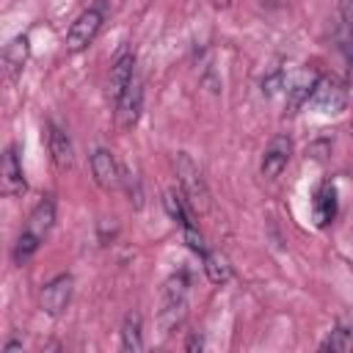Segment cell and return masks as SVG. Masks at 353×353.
<instances>
[{
  "label": "cell",
  "instance_id": "6da1fadb",
  "mask_svg": "<svg viewBox=\"0 0 353 353\" xmlns=\"http://www.w3.org/2000/svg\"><path fill=\"white\" fill-rule=\"evenodd\" d=\"M105 0H99V3H94V6H88L72 25H69V30H66V52H83V50H88L91 44H94V39H97V33L102 30V22H105Z\"/></svg>",
  "mask_w": 353,
  "mask_h": 353
},
{
  "label": "cell",
  "instance_id": "7a4b0ae2",
  "mask_svg": "<svg viewBox=\"0 0 353 353\" xmlns=\"http://www.w3.org/2000/svg\"><path fill=\"white\" fill-rule=\"evenodd\" d=\"M176 179H179V190L185 193L188 204L193 207L196 215L210 212V190L201 179L199 165L190 160V154H179L176 157Z\"/></svg>",
  "mask_w": 353,
  "mask_h": 353
},
{
  "label": "cell",
  "instance_id": "3957f363",
  "mask_svg": "<svg viewBox=\"0 0 353 353\" xmlns=\"http://www.w3.org/2000/svg\"><path fill=\"white\" fill-rule=\"evenodd\" d=\"M185 295H188V276L174 273L163 287V309H160V325L168 334L185 314Z\"/></svg>",
  "mask_w": 353,
  "mask_h": 353
},
{
  "label": "cell",
  "instance_id": "277c9868",
  "mask_svg": "<svg viewBox=\"0 0 353 353\" xmlns=\"http://www.w3.org/2000/svg\"><path fill=\"white\" fill-rule=\"evenodd\" d=\"M306 105H312V108L320 110V113H331V116H334V113H342V110L347 108V91L339 85L336 77L320 74Z\"/></svg>",
  "mask_w": 353,
  "mask_h": 353
},
{
  "label": "cell",
  "instance_id": "5b68a950",
  "mask_svg": "<svg viewBox=\"0 0 353 353\" xmlns=\"http://www.w3.org/2000/svg\"><path fill=\"white\" fill-rule=\"evenodd\" d=\"M72 287H74V279H72L69 273H61V276L50 279V281L41 287V292H39L41 309H44L50 317H61L63 309H66L69 301H72Z\"/></svg>",
  "mask_w": 353,
  "mask_h": 353
},
{
  "label": "cell",
  "instance_id": "8992f818",
  "mask_svg": "<svg viewBox=\"0 0 353 353\" xmlns=\"http://www.w3.org/2000/svg\"><path fill=\"white\" fill-rule=\"evenodd\" d=\"M141 110H143V85H141L138 77H132L130 85L116 99V124H119V130H132L141 119Z\"/></svg>",
  "mask_w": 353,
  "mask_h": 353
},
{
  "label": "cell",
  "instance_id": "52a82bcc",
  "mask_svg": "<svg viewBox=\"0 0 353 353\" xmlns=\"http://www.w3.org/2000/svg\"><path fill=\"white\" fill-rule=\"evenodd\" d=\"M290 157H292V141H290V135H273L270 143L262 152V163H259L262 176H268V179L281 176V171L287 168Z\"/></svg>",
  "mask_w": 353,
  "mask_h": 353
},
{
  "label": "cell",
  "instance_id": "ba28073f",
  "mask_svg": "<svg viewBox=\"0 0 353 353\" xmlns=\"http://www.w3.org/2000/svg\"><path fill=\"white\" fill-rule=\"evenodd\" d=\"M25 188H28V182H25V174H22V163H19L17 146H6L3 165H0V190H3V196L14 199V196H22Z\"/></svg>",
  "mask_w": 353,
  "mask_h": 353
},
{
  "label": "cell",
  "instance_id": "9c48e42d",
  "mask_svg": "<svg viewBox=\"0 0 353 353\" xmlns=\"http://www.w3.org/2000/svg\"><path fill=\"white\" fill-rule=\"evenodd\" d=\"M91 174H94V182L105 190H113L124 182V171L119 168L116 157L110 149H97L91 154Z\"/></svg>",
  "mask_w": 353,
  "mask_h": 353
},
{
  "label": "cell",
  "instance_id": "30bf717a",
  "mask_svg": "<svg viewBox=\"0 0 353 353\" xmlns=\"http://www.w3.org/2000/svg\"><path fill=\"white\" fill-rule=\"evenodd\" d=\"M312 218L323 229L336 218V185L331 179H323L312 196Z\"/></svg>",
  "mask_w": 353,
  "mask_h": 353
},
{
  "label": "cell",
  "instance_id": "8fae6325",
  "mask_svg": "<svg viewBox=\"0 0 353 353\" xmlns=\"http://www.w3.org/2000/svg\"><path fill=\"white\" fill-rule=\"evenodd\" d=\"M28 58H30V39H28L25 33H19V36H14V39L3 47V66H6L8 80H17V77L22 74Z\"/></svg>",
  "mask_w": 353,
  "mask_h": 353
},
{
  "label": "cell",
  "instance_id": "7c38bea8",
  "mask_svg": "<svg viewBox=\"0 0 353 353\" xmlns=\"http://www.w3.org/2000/svg\"><path fill=\"white\" fill-rule=\"evenodd\" d=\"M47 146H50L52 163H55L61 171L72 168V163H74V149H72V141H69L66 130H61L58 124H47Z\"/></svg>",
  "mask_w": 353,
  "mask_h": 353
},
{
  "label": "cell",
  "instance_id": "4fadbf2b",
  "mask_svg": "<svg viewBox=\"0 0 353 353\" xmlns=\"http://www.w3.org/2000/svg\"><path fill=\"white\" fill-rule=\"evenodd\" d=\"M132 77H135V58L130 50H121L110 63V97H113V102L121 97V91L130 85Z\"/></svg>",
  "mask_w": 353,
  "mask_h": 353
},
{
  "label": "cell",
  "instance_id": "5bb4252c",
  "mask_svg": "<svg viewBox=\"0 0 353 353\" xmlns=\"http://www.w3.org/2000/svg\"><path fill=\"white\" fill-rule=\"evenodd\" d=\"M163 207H165V212L171 215V221H176L182 229H188V226H193V207L188 204V199H185V193L179 190V188H168L165 193H163Z\"/></svg>",
  "mask_w": 353,
  "mask_h": 353
},
{
  "label": "cell",
  "instance_id": "9a60e30c",
  "mask_svg": "<svg viewBox=\"0 0 353 353\" xmlns=\"http://www.w3.org/2000/svg\"><path fill=\"white\" fill-rule=\"evenodd\" d=\"M52 223H55V201H52L50 196H44V199L33 207V212L28 215V226H25V229H30L33 234H39V237L44 240V234L52 229Z\"/></svg>",
  "mask_w": 353,
  "mask_h": 353
},
{
  "label": "cell",
  "instance_id": "2e32d148",
  "mask_svg": "<svg viewBox=\"0 0 353 353\" xmlns=\"http://www.w3.org/2000/svg\"><path fill=\"white\" fill-rule=\"evenodd\" d=\"M317 72H301L298 74V80L287 88V108H290V113H295L301 105H306L309 102V97H312V91H314V83H317Z\"/></svg>",
  "mask_w": 353,
  "mask_h": 353
},
{
  "label": "cell",
  "instance_id": "e0dca14e",
  "mask_svg": "<svg viewBox=\"0 0 353 353\" xmlns=\"http://www.w3.org/2000/svg\"><path fill=\"white\" fill-rule=\"evenodd\" d=\"M201 262H204V273L212 284H226L232 279V265L221 251H204Z\"/></svg>",
  "mask_w": 353,
  "mask_h": 353
},
{
  "label": "cell",
  "instance_id": "ac0fdd59",
  "mask_svg": "<svg viewBox=\"0 0 353 353\" xmlns=\"http://www.w3.org/2000/svg\"><path fill=\"white\" fill-rule=\"evenodd\" d=\"M121 347L124 350H143V331H141V314L138 312H130L124 317V325H121Z\"/></svg>",
  "mask_w": 353,
  "mask_h": 353
},
{
  "label": "cell",
  "instance_id": "d6986e66",
  "mask_svg": "<svg viewBox=\"0 0 353 353\" xmlns=\"http://www.w3.org/2000/svg\"><path fill=\"white\" fill-rule=\"evenodd\" d=\"M39 245H41V237L33 234L30 229H25V232L17 237V243H14V262H17V265H25V262L39 251Z\"/></svg>",
  "mask_w": 353,
  "mask_h": 353
},
{
  "label": "cell",
  "instance_id": "ffe728a7",
  "mask_svg": "<svg viewBox=\"0 0 353 353\" xmlns=\"http://www.w3.org/2000/svg\"><path fill=\"white\" fill-rule=\"evenodd\" d=\"M320 350H331V353H345V350H353V328H345V325H336L320 345Z\"/></svg>",
  "mask_w": 353,
  "mask_h": 353
},
{
  "label": "cell",
  "instance_id": "44dd1931",
  "mask_svg": "<svg viewBox=\"0 0 353 353\" xmlns=\"http://www.w3.org/2000/svg\"><path fill=\"white\" fill-rule=\"evenodd\" d=\"M339 14L347 28H353V0H339Z\"/></svg>",
  "mask_w": 353,
  "mask_h": 353
},
{
  "label": "cell",
  "instance_id": "7402d4cb",
  "mask_svg": "<svg viewBox=\"0 0 353 353\" xmlns=\"http://www.w3.org/2000/svg\"><path fill=\"white\" fill-rule=\"evenodd\" d=\"M17 347H22V342H6V347H3V353H11V350H17Z\"/></svg>",
  "mask_w": 353,
  "mask_h": 353
},
{
  "label": "cell",
  "instance_id": "603a6c76",
  "mask_svg": "<svg viewBox=\"0 0 353 353\" xmlns=\"http://www.w3.org/2000/svg\"><path fill=\"white\" fill-rule=\"evenodd\" d=\"M347 85H353V55L347 58Z\"/></svg>",
  "mask_w": 353,
  "mask_h": 353
},
{
  "label": "cell",
  "instance_id": "cb8c5ba5",
  "mask_svg": "<svg viewBox=\"0 0 353 353\" xmlns=\"http://www.w3.org/2000/svg\"><path fill=\"white\" fill-rule=\"evenodd\" d=\"M210 3H212L215 8H229V6H232V0H210Z\"/></svg>",
  "mask_w": 353,
  "mask_h": 353
},
{
  "label": "cell",
  "instance_id": "d4e9b609",
  "mask_svg": "<svg viewBox=\"0 0 353 353\" xmlns=\"http://www.w3.org/2000/svg\"><path fill=\"white\" fill-rule=\"evenodd\" d=\"M201 345H204V342H201V339H196V336H193V339H190V342H188V350H196V347H201Z\"/></svg>",
  "mask_w": 353,
  "mask_h": 353
},
{
  "label": "cell",
  "instance_id": "484cf974",
  "mask_svg": "<svg viewBox=\"0 0 353 353\" xmlns=\"http://www.w3.org/2000/svg\"><path fill=\"white\" fill-rule=\"evenodd\" d=\"M347 130H350V138H353V124H350V127H347Z\"/></svg>",
  "mask_w": 353,
  "mask_h": 353
}]
</instances>
